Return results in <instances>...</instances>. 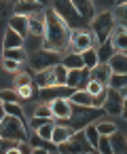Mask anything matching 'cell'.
Instances as JSON below:
<instances>
[{"label":"cell","mask_w":127,"mask_h":154,"mask_svg":"<svg viewBox=\"0 0 127 154\" xmlns=\"http://www.w3.org/2000/svg\"><path fill=\"white\" fill-rule=\"evenodd\" d=\"M110 76H112V68H110V63H97L95 68H91V78L97 80V82H102L104 87H108Z\"/></svg>","instance_id":"2e32d148"},{"label":"cell","mask_w":127,"mask_h":154,"mask_svg":"<svg viewBox=\"0 0 127 154\" xmlns=\"http://www.w3.org/2000/svg\"><path fill=\"white\" fill-rule=\"evenodd\" d=\"M106 91H108V87H106V89H102L100 93H95V95H93V108H104V101H106Z\"/></svg>","instance_id":"b9f144b4"},{"label":"cell","mask_w":127,"mask_h":154,"mask_svg":"<svg viewBox=\"0 0 127 154\" xmlns=\"http://www.w3.org/2000/svg\"><path fill=\"white\" fill-rule=\"evenodd\" d=\"M95 125H97V129H100V133H102V135H112V133L119 129V125H116V122H112V120H104V118L95 120Z\"/></svg>","instance_id":"4dcf8cb0"},{"label":"cell","mask_w":127,"mask_h":154,"mask_svg":"<svg viewBox=\"0 0 127 154\" xmlns=\"http://www.w3.org/2000/svg\"><path fill=\"white\" fill-rule=\"evenodd\" d=\"M66 80H68V68L64 63H57L55 66V82L57 85H66Z\"/></svg>","instance_id":"d590c367"},{"label":"cell","mask_w":127,"mask_h":154,"mask_svg":"<svg viewBox=\"0 0 127 154\" xmlns=\"http://www.w3.org/2000/svg\"><path fill=\"white\" fill-rule=\"evenodd\" d=\"M28 61H30V68H32L34 72H40V70H47V68H53V66L62 63V53L43 47V49L30 53V55H28Z\"/></svg>","instance_id":"8992f818"},{"label":"cell","mask_w":127,"mask_h":154,"mask_svg":"<svg viewBox=\"0 0 127 154\" xmlns=\"http://www.w3.org/2000/svg\"><path fill=\"white\" fill-rule=\"evenodd\" d=\"M57 148H59V152H95V148H93V146L89 143V139H87L85 129L74 131V135H72L70 139L62 141Z\"/></svg>","instance_id":"52a82bcc"},{"label":"cell","mask_w":127,"mask_h":154,"mask_svg":"<svg viewBox=\"0 0 127 154\" xmlns=\"http://www.w3.org/2000/svg\"><path fill=\"white\" fill-rule=\"evenodd\" d=\"M114 26H116V19H114V13L112 11H100L93 19H91V30L97 38V42H104L112 36L114 32Z\"/></svg>","instance_id":"5b68a950"},{"label":"cell","mask_w":127,"mask_h":154,"mask_svg":"<svg viewBox=\"0 0 127 154\" xmlns=\"http://www.w3.org/2000/svg\"><path fill=\"white\" fill-rule=\"evenodd\" d=\"M51 110H53V118L55 120H66L70 116V112H72V103H70V99L59 97V99L51 101Z\"/></svg>","instance_id":"4fadbf2b"},{"label":"cell","mask_w":127,"mask_h":154,"mask_svg":"<svg viewBox=\"0 0 127 154\" xmlns=\"http://www.w3.org/2000/svg\"><path fill=\"white\" fill-rule=\"evenodd\" d=\"M28 141L32 143L34 152H40V154H43V152H59L57 143H55V141H51V139H45V137H40V135H38V131L30 133Z\"/></svg>","instance_id":"8fae6325"},{"label":"cell","mask_w":127,"mask_h":154,"mask_svg":"<svg viewBox=\"0 0 127 154\" xmlns=\"http://www.w3.org/2000/svg\"><path fill=\"white\" fill-rule=\"evenodd\" d=\"M114 53H116V47H114L112 38H108V40L100 42V47H97V59H100V63H108V61H110V57H112Z\"/></svg>","instance_id":"d6986e66"},{"label":"cell","mask_w":127,"mask_h":154,"mask_svg":"<svg viewBox=\"0 0 127 154\" xmlns=\"http://www.w3.org/2000/svg\"><path fill=\"white\" fill-rule=\"evenodd\" d=\"M123 118H125V120H127V103H125V106H123Z\"/></svg>","instance_id":"bcb514c9"},{"label":"cell","mask_w":127,"mask_h":154,"mask_svg":"<svg viewBox=\"0 0 127 154\" xmlns=\"http://www.w3.org/2000/svg\"><path fill=\"white\" fill-rule=\"evenodd\" d=\"M24 36L19 32H15L13 28H9L5 32V49H15V47H24Z\"/></svg>","instance_id":"603a6c76"},{"label":"cell","mask_w":127,"mask_h":154,"mask_svg":"<svg viewBox=\"0 0 127 154\" xmlns=\"http://www.w3.org/2000/svg\"><path fill=\"white\" fill-rule=\"evenodd\" d=\"M62 63H64L68 70H81V68H85L83 55L76 53V51H70L68 55H64V57H62Z\"/></svg>","instance_id":"7402d4cb"},{"label":"cell","mask_w":127,"mask_h":154,"mask_svg":"<svg viewBox=\"0 0 127 154\" xmlns=\"http://www.w3.org/2000/svg\"><path fill=\"white\" fill-rule=\"evenodd\" d=\"M0 137L13 139V141H28V137H30L28 122L13 114H5V118L0 120Z\"/></svg>","instance_id":"3957f363"},{"label":"cell","mask_w":127,"mask_h":154,"mask_svg":"<svg viewBox=\"0 0 127 154\" xmlns=\"http://www.w3.org/2000/svg\"><path fill=\"white\" fill-rule=\"evenodd\" d=\"M102 89H106V87H104L102 82H97V80H93V78H91V80H89V85H87V91H89L91 95H95V93H100Z\"/></svg>","instance_id":"7bdbcfd3"},{"label":"cell","mask_w":127,"mask_h":154,"mask_svg":"<svg viewBox=\"0 0 127 154\" xmlns=\"http://www.w3.org/2000/svg\"><path fill=\"white\" fill-rule=\"evenodd\" d=\"M83 55V61H85V68H95L97 63H100V59H97V49H87V51H83L81 53Z\"/></svg>","instance_id":"f1b7e54d"},{"label":"cell","mask_w":127,"mask_h":154,"mask_svg":"<svg viewBox=\"0 0 127 154\" xmlns=\"http://www.w3.org/2000/svg\"><path fill=\"white\" fill-rule=\"evenodd\" d=\"M0 152H2V137H0Z\"/></svg>","instance_id":"c3c4849f"},{"label":"cell","mask_w":127,"mask_h":154,"mask_svg":"<svg viewBox=\"0 0 127 154\" xmlns=\"http://www.w3.org/2000/svg\"><path fill=\"white\" fill-rule=\"evenodd\" d=\"M123 2H127V0H116V5H123Z\"/></svg>","instance_id":"7dc6e473"},{"label":"cell","mask_w":127,"mask_h":154,"mask_svg":"<svg viewBox=\"0 0 127 154\" xmlns=\"http://www.w3.org/2000/svg\"><path fill=\"white\" fill-rule=\"evenodd\" d=\"M110 146H112V154H123V152H127V135L116 129V131L110 135Z\"/></svg>","instance_id":"ffe728a7"},{"label":"cell","mask_w":127,"mask_h":154,"mask_svg":"<svg viewBox=\"0 0 127 154\" xmlns=\"http://www.w3.org/2000/svg\"><path fill=\"white\" fill-rule=\"evenodd\" d=\"M5 57L15 59V61H19V63H24V61L28 59V53H26V49H24V47H15V49H5Z\"/></svg>","instance_id":"83f0119b"},{"label":"cell","mask_w":127,"mask_h":154,"mask_svg":"<svg viewBox=\"0 0 127 154\" xmlns=\"http://www.w3.org/2000/svg\"><path fill=\"white\" fill-rule=\"evenodd\" d=\"M34 116H45V118H53V110H51V103L43 101L40 106H34Z\"/></svg>","instance_id":"e575fe53"},{"label":"cell","mask_w":127,"mask_h":154,"mask_svg":"<svg viewBox=\"0 0 127 154\" xmlns=\"http://www.w3.org/2000/svg\"><path fill=\"white\" fill-rule=\"evenodd\" d=\"M5 114H7V112H5V103H2V101H0V120H2V118H5Z\"/></svg>","instance_id":"f6af8a7d"},{"label":"cell","mask_w":127,"mask_h":154,"mask_svg":"<svg viewBox=\"0 0 127 154\" xmlns=\"http://www.w3.org/2000/svg\"><path fill=\"white\" fill-rule=\"evenodd\" d=\"M72 135H74V131H72L68 125H57V122H55V129H53V137H51V139H53V141L59 146L62 141L70 139Z\"/></svg>","instance_id":"cb8c5ba5"},{"label":"cell","mask_w":127,"mask_h":154,"mask_svg":"<svg viewBox=\"0 0 127 154\" xmlns=\"http://www.w3.org/2000/svg\"><path fill=\"white\" fill-rule=\"evenodd\" d=\"M51 5H53V11L70 26V30H78L87 26V21L81 17L76 7L72 5V0H51Z\"/></svg>","instance_id":"277c9868"},{"label":"cell","mask_w":127,"mask_h":154,"mask_svg":"<svg viewBox=\"0 0 127 154\" xmlns=\"http://www.w3.org/2000/svg\"><path fill=\"white\" fill-rule=\"evenodd\" d=\"M72 5L76 7V11L81 13V17L87 23L95 17V5H93V0H72Z\"/></svg>","instance_id":"5bb4252c"},{"label":"cell","mask_w":127,"mask_h":154,"mask_svg":"<svg viewBox=\"0 0 127 154\" xmlns=\"http://www.w3.org/2000/svg\"><path fill=\"white\" fill-rule=\"evenodd\" d=\"M95 9H102V11H110L112 7H116V0H93Z\"/></svg>","instance_id":"ab89813d"},{"label":"cell","mask_w":127,"mask_h":154,"mask_svg":"<svg viewBox=\"0 0 127 154\" xmlns=\"http://www.w3.org/2000/svg\"><path fill=\"white\" fill-rule=\"evenodd\" d=\"M0 101H24L21 99V95L17 93V89L15 91H0Z\"/></svg>","instance_id":"74e56055"},{"label":"cell","mask_w":127,"mask_h":154,"mask_svg":"<svg viewBox=\"0 0 127 154\" xmlns=\"http://www.w3.org/2000/svg\"><path fill=\"white\" fill-rule=\"evenodd\" d=\"M17 93L21 95V99L24 101H28V99H32L36 93H34V87L32 85H26V87H17Z\"/></svg>","instance_id":"f35d334b"},{"label":"cell","mask_w":127,"mask_h":154,"mask_svg":"<svg viewBox=\"0 0 127 154\" xmlns=\"http://www.w3.org/2000/svg\"><path fill=\"white\" fill-rule=\"evenodd\" d=\"M114 19L121 23V28H125V30H127V2L116 5V7H114Z\"/></svg>","instance_id":"d6a6232c"},{"label":"cell","mask_w":127,"mask_h":154,"mask_svg":"<svg viewBox=\"0 0 127 154\" xmlns=\"http://www.w3.org/2000/svg\"><path fill=\"white\" fill-rule=\"evenodd\" d=\"M81 80H83V68L81 70H68V80H66L68 87L78 89L81 87Z\"/></svg>","instance_id":"836d02e7"},{"label":"cell","mask_w":127,"mask_h":154,"mask_svg":"<svg viewBox=\"0 0 127 154\" xmlns=\"http://www.w3.org/2000/svg\"><path fill=\"white\" fill-rule=\"evenodd\" d=\"M15 85H17V87L32 85V78H30V74H19V76H17V80H15Z\"/></svg>","instance_id":"ee69618b"},{"label":"cell","mask_w":127,"mask_h":154,"mask_svg":"<svg viewBox=\"0 0 127 154\" xmlns=\"http://www.w3.org/2000/svg\"><path fill=\"white\" fill-rule=\"evenodd\" d=\"M74 91H76V89H74V87H68V85H53V87H43L40 91H36V97H38L40 101L51 103L53 99H59V97L70 99Z\"/></svg>","instance_id":"ba28073f"},{"label":"cell","mask_w":127,"mask_h":154,"mask_svg":"<svg viewBox=\"0 0 127 154\" xmlns=\"http://www.w3.org/2000/svg\"><path fill=\"white\" fill-rule=\"evenodd\" d=\"M97 152H100V154H112L110 135H102V137H100V143H97Z\"/></svg>","instance_id":"8d00e7d4"},{"label":"cell","mask_w":127,"mask_h":154,"mask_svg":"<svg viewBox=\"0 0 127 154\" xmlns=\"http://www.w3.org/2000/svg\"><path fill=\"white\" fill-rule=\"evenodd\" d=\"M30 34L28 36H45V11L30 15Z\"/></svg>","instance_id":"ac0fdd59"},{"label":"cell","mask_w":127,"mask_h":154,"mask_svg":"<svg viewBox=\"0 0 127 154\" xmlns=\"http://www.w3.org/2000/svg\"><path fill=\"white\" fill-rule=\"evenodd\" d=\"M70 103H72V101H70ZM104 114H106L104 108H93V106L72 103V112H70V116H68L66 120H55V118H53V120H55L57 125H68L72 131H81V129H85L87 125L100 120Z\"/></svg>","instance_id":"7a4b0ae2"},{"label":"cell","mask_w":127,"mask_h":154,"mask_svg":"<svg viewBox=\"0 0 127 154\" xmlns=\"http://www.w3.org/2000/svg\"><path fill=\"white\" fill-rule=\"evenodd\" d=\"M108 63H110V68H112L114 74H127V53L116 51V53L110 57Z\"/></svg>","instance_id":"44dd1931"},{"label":"cell","mask_w":127,"mask_h":154,"mask_svg":"<svg viewBox=\"0 0 127 154\" xmlns=\"http://www.w3.org/2000/svg\"><path fill=\"white\" fill-rule=\"evenodd\" d=\"M9 28H13L15 32H19L24 38L30 34V19L26 17V15H19V13H15L11 19H9Z\"/></svg>","instance_id":"9a60e30c"},{"label":"cell","mask_w":127,"mask_h":154,"mask_svg":"<svg viewBox=\"0 0 127 154\" xmlns=\"http://www.w3.org/2000/svg\"><path fill=\"white\" fill-rule=\"evenodd\" d=\"M85 133H87V139H89V143H91V146L95 148V152H97V143H100V137H102V133H100L97 125H95V122L87 125V127H85Z\"/></svg>","instance_id":"4316f807"},{"label":"cell","mask_w":127,"mask_h":154,"mask_svg":"<svg viewBox=\"0 0 127 154\" xmlns=\"http://www.w3.org/2000/svg\"><path fill=\"white\" fill-rule=\"evenodd\" d=\"M104 110L110 116H123V95L119 93V89L108 87L106 91V101H104Z\"/></svg>","instance_id":"30bf717a"},{"label":"cell","mask_w":127,"mask_h":154,"mask_svg":"<svg viewBox=\"0 0 127 154\" xmlns=\"http://www.w3.org/2000/svg\"><path fill=\"white\" fill-rule=\"evenodd\" d=\"M70 47H72V51H76V53H83V51L91 49V47H93V34H91V32H87L85 28L72 30Z\"/></svg>","instance_id":"9c48e42d"},{"label":"cell","mask_w":127,"mask_h":154,"mask_svg":"<svg viewBox=\"0 0 127 154\" xmlns=\"http://www.w3.org/2000/svg\"><path fill=\"white\" fill-rule=\"evenodd\" d=\"M112 38V42H114V47H116V51H127V30L125 28H119V30H114V34L110 36Z\"/></svg>","instance_id":"484cf974"},{"label":"cell","mask_w":127,"mask_h":154,"mask_svg":"<svg viewBox=\"0 0 127 154\" xmlns=\"http://www.w3.org/2000/svg\"><path fill=\"white\" fill-rule=\"evenodd\" d=\"M70 38H72L70 36V26L53 9H45V40H43V47L64 53L70 47Z\"/></svg>","instance_id":"6da1fadb"},{"label":"cell","mask_w":127,"mask_h":154,"mask_svg":"<svg viewBox=\"0 0 127 154\" xmlns=\"http://www.w3.org/2000/svg\"><path fill=\"white\" fill-rule=\"evenodd\" d=\"M72 103H81V106H93V95L87 89H76L70 97Z\"/></svg>","instance_id":"d4e9b609"},{"label":"cell","mask_w":127,"mask_h":154,"mask_svg":"<svg viewBox=\"0 0 127 154\" xmlns=\"http://www.w3.org/2000/svg\"><path fill=\"white\" fill-rule=\"evenodd\" d=\"M34 85L36 87H53L57 85L55 82V66L53 68H47V70H40L38 74H34Z\"/></svg>","instance_id":"e0dca14e"},{"label":"cell","mask_w":127,"mask_h":154,"mask_svg":"<svg viewBox=\"0 0 127 154\" xmlns=\"http://www.w3.org/2000/svg\"><path fill=\"white\" fill-rule=\"evenodd\" d=\"M2 103H5V112H7V114H13V116L26 120V116H24V108H21L19 101H2Z\"/></svg>","instance_id":"f546056e"},{"label":"cell","mask_w":127,"mask_h":154,"mask_svg":"<svg viewBox=\"0 0 127 154\" xmlns=\"http://www.w3.org/2000/svg\"><path fill=\"white\" fill-rule=\"evenodd\" d=\"M108 87H112V89H127V74H114L112 72V76H110V80H108Z\"/></svg>","instance_id":"1f68e13d"},{"label":"cell","mask_w":127,"mask_h":154,"mask_svg":"<svg viewBox=\"0 0 127 154\" xmlns=\"http://www.w3.org/2000/svg\"><path fill=\"white\" fill-rule=\"evenodd\" d=\"M2 66H5V70H9V72H19V70H21V63L15 61V59H9V57H5Z\"/></svg>","instance_id":"60d3db41"},{"label":"cell","mask_w":127,"mask_h":154,"mask_svg":"<svg viewBox=\"0 0 127 154\" xmlns=\"http://www.w3.org/2000/svg\"><path fill=\"white\" fill-rule=\"evenodd\" d=\"M13 9H15V13H19V15H26V17H30V15L43 13V11H45V5H40L38 0H17Z\"/></svg>","instance_id":"7c38bea8"}]
</instances>
